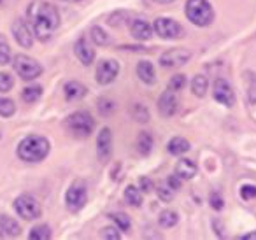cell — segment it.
<instances>
[{
    "mask_svg": "<svg viewBox=\"0 0 256 240\" xmlns=\"http://www.w3.org/2000/svg\"><path fill=\"white\" fill-rule=\"evenodd\" d=\"M88 202V190H86V184L82 180H76L72 182V186L67 190L65 194V204L70 212H79Z\"/></svg>",
    "mask_w": 256,
    "mask_h": 240,
    "instance_id": "7",
    "label": "cell"
},
{
    "mask_svg": "<svg viewBox=\"0 0 256 240\" xmlns=\"http://www.w3.org/2000/svg\"><path fill=\"white\" fill-rule=\"evenodd\" d=\"M242 240H252V238H256V232L254 233H248V235H244V236H240Z\"/></svg>",
    "mask_w": 256,
    "mask_h": 240,
    "instance_id": "42",
    "label": "cell"
},
{
    "mask_svg": "<svg viewBox=\"0 0 256 240\" xmlns=\"http://www.w3.org/2000/svg\"><path fill=\"white\" fill-rule=\"evenodd\" d=\"M209 204H210V207H212L214 210H221V208L224 207V200H223V196H221L220 193H210Z\"/></svg>",
    "mask_w": 256,
    "mask_h": 240,
    "instance_id": "38",
    "label": "cell"
},
{
    "mask_svg": "<svg viewBox=\"0 0 256 240\" xmlns=\"http://www.w3.org/2000/svg\"><path fill=\"white\" fill-rule=\"evenodd\" d=\"M114 109H116V102L110 98H100L98 100V112L102 114V116H109L110 112H114Z\"/></svg>",
    "mask_w": 256,
    "mask_h": 240,
    "instance_id": "33",
    "label": "cell"
},
{
    "mask_svg": "<svg viewBox=\"0 0 256 240\" xmlns=\"http://www.w3.org/2000/svg\"><path fill=\"white\" fill-rule=\"evenodd\" d=\"M130 34L137 40H150L153 36V26L144 20H132L130 22Z\"/></svg>",
    "mask_w": 256,
    "mask_h": 240,
    "instance_id": "17",
    "label": "cell"
},
{
    "mask_svg": "<svg viewBox=\"0 0 256 240\" xmlns=\"http://www.w3.org/2000/svg\"><path fill=\"white\" fill-rule=\"evenodd\" d=\"M212 96L216 102L223 104L224 107H232L235 106V92L232 88V84L226 79L220 78L214 81L212 84Z\"/></svg>",
    "mask_w": 256,
    "mask_h": 240,
    "instance_id": "10",
    "label": "cell"
},
{
    "mask_svg": "<svg viewBox=\"0 0 256 240\" xmlns=\"http://www.w3.org/2000/svg\"><path fill=\"white\" fill-rule=\"evenodd\" d=\"M64 2H72V4H78V2H82V0H64Z\"/></svg>",
    "mask_w": 256,
    "mask_h": 240,
    "instance_id": "44",
    "label": "cell"
},
{
    "mask_svg": "<svg viewBox=\"0 0 256 240\" xmlns=\"http://www.w3.org/2000/svg\"><path fill=\"white\" fill-rule=\"evenodd\" d=\"M156 193H158V198H160L162 202H172L174 200V190H172L167 182L160 184V186L156 188Z\"/></svg>",
    "mask_w": 256,
    "mask_h": 240,
    "instance_id": "31",
    "label": "cell"
},
{
    "mask_svg": "<svg viewBox=\"0 0 256 240\" xmlns=\"http://www.w3.org/2000/svg\"><path fill=\"white\" fill-rule=\"evenodd\" d=\"M90 37H92V40L96 46H109L110 44V37L107 36V32H104V28H100V26H93V28L90 30Z\"/></svg>",
    "mask_w": 256,
    "mask_h": 240,
    "instance_id": "27",
    "label": "cell"
},
{
    "mask_svg": "<svg viewBox=\"0 0 256 240\" xmlns=\"http://www.w3.org/2000/svg\"><path fill=\"white\" fill-rule=\"evenodd\" d=\"M153 2H156V4H172L174 0H153Z\"/></svg>",
    "mask_w": 256,
    "mask_h": 240,
    "instance_id": "43",
    "label": "cell"
},
{
    "mask_svg": "<svg viewBox=\"0 0 256 240\" xmlns=\"http://www.w3.org/2000/svg\"><path fill=\"white\" fill-rule=\"evenodd\" d=\"M179 109V96L176 92L167 90L160 95L158 98V112L164 118H172Z\"/></svg>",
    "mask_w": 256,
    "mask_h": 240,
    "instance_id": "12",
    "label": "cell"
},
{
    "mask_svg": "<svg viewBox=\"0 0 256 240\" xmlns=\"http://www.w3.org/2000/svg\"><path fill=\"white\" fill-rule=\"evenodd\" d=\"M40 96H42V88H40V86H37V84L26 86V88L22 92V98L25 100L26 104H36Z\"/></svg>",
    "mask_w": 256,
    "mask_h": 240,
    "instance_id": "26",
    "label": "cell"
},
{
    "mask_svg": "<svg viewBox=\"0 0 256 240\" xmlns=\"http://www.w3.org/2000/svg\"><path fill=\"white\" fill-rule=\"evenodd\" d=\"M196 163L192 162V160L182 158L181 162L176 165V176H179L182 180H192L193 177L196 176Z\"/></svg>",
    "mask_w": 256,
    "mask_h": 240,
    "instance_id": "19",
    "label": "cell"
},
{
    "mask_svg": "<svg viewBox=\"0 0 256 240\" xmlns=\"http://www.w3.org/2000/svg\"><path fill=\"white\" fill-rule=\"evenodd\" d=\"M184 12L186 18L196 26H209L214 22V9L207 0H188Z\"/></svg>",
    "mask_w": 256,
    "mask_h": 240,
    "instance_id": "4",
    "label": "cell"
},
{
    "mask_svg": "<svg viewBox=\"0 0 256 240\" xmlns=\"http://www.w3.org/2000/svg\"><path fill=\"white\" fill-rule=\"evenodd\" d=\"M184 86H186V76H182V74L174 76V78L168 81V90H172V92H179V90H182Z\"/></svg>",
    "mask_w": 256,
    "mask_h": 240,
    "instance_id": "36",
    "label": "cell"
},
{
    "mask_svg": "<svg viewBox=\"0 0 256 240\" xmlns=\"http://www.w3.org/2000/svg\"><path fill=\"white\" fill-rule=\"evenodd\" d=\"M140 191H144V193H150L151 190H153V182H151V179H148V177H140Z\"/></svg>",
    "mask_w": 256,
    "mask_h": 240,
    "instance_id": "41",
    "label": "cell"
},
{
    "mask_svg": "<svg viewBox=\"0 0 256 240\" xmlns=\"http://www.w3.org/2000/svg\"><path fill=\"white\" fill-rule=\"evenodd\" d=\"M124 196V202L128 205H132V207H140L142 205V191L136 186H128L123 193Z\"/></svg>",
    "mask_w": 256,
    "mask_h": 240,
    "instance_id": "24",
    "label": "cell"
},
{
    "mask_svg": "<svg viewBox=\"0 0 256 240\" xmlns=\"http://www.w3.org/2000/svg\"><path fill=\"white\" fill-rule=\"evenodd\" d=\"M26 23L32 28L34 37L46 42L60 26V12L46 0H34L26 8Z\"/></svg>",
    "mask_w": 256,
    "mask_h": 240,
    "instance_id": "1",
    "label": "cell"
},
{
    "mask_svg": "<svg viewBox=\"0 0 256 240\" xmlns=\"http://www.w3.org/2000/svg\"><path fill=\"white\" fill-rule=\"evenodd\" d=\"M207 88H209V79H207L206 76L198 74V76H195V78H193V81H192L193 95L198 96V98H202V96H206Z\"/></svg>",
    "mask_w": 256,
    "mask_h": 240,
    "instance_id": "22",
    "label": "cell"
},
{
    "mask_svg": "<svg viewBox=\"0 0 256 240\" xmlns=\"http://www.w3.org/2000/svg\"><path fill=\"white\" fill-rule=\"evenodd\" d=\"M137 76H139V79L142 82H146V84H153L154 81H156V72H154V67L151 62H139V65H137Z\"/></svg>",
    "mask_w": 256,
    "mask_h": 240,
    "instance_id": "20",
    "label": "cell"
},
{
    "mask_svg": "<svg viewBox=\"0 0 256 240\" xmlns=\"http://www.w3.org/2000/svg\"><path fill=\"white\" fill-rule=\"evenodd\" d=\"M114 222H116L118 230H121V232H128L130 230V218H128L126 214H123V212H118V214L112 216Z\"/></svg>",
    "mask_w": 256,
    "mask_h": 240,
    "instance_id": "35",
    "label": "cell"
},
{
    "mask_svg": "<svg viewBox=\"0 0 256 240\" xmlns=\"http://www.w3.org/2000/svg\"><path fill=\"white\" fill-rule=\"evenodd\" d=\"M192 60V53L184 48H174V50L165 51L160 56V65L165 68H178L186 65Z\"/></svg>",
    "mask_w": 256,
    "mask_h": 240,
    "instance_id": "9",
    "label": "cell"
},
{
    "mask_svg": "<svg viewBox=\"0 0 256 240\" xmlns=\"http://www.w3.org/2000/svg\"><path fill=\"white\" fill-rule=\"evenodd\" d=\"M22 235V226L9 216H0V238H16Z\"/></svg>",
    "mask_w": 256,
    "mask_h": 240,
    "instance_id": "15",
    "label": "cell"
},
{
    "mask_svg": "<svg viewBox=\"0 0 256 240\" xmlns=\"http://www.w3.org/2000/svg\"><path fill=\"white\" fill-rule=\"evenodd\" d=\"M12 36H14L16 42L22 48H25V50H30L34 46V34L30 30L28 23L23 22L22 18H18L12 23Z\"/></svg>",
    "mask_w": 256,
    "mask_h": 240,
    "instance_id": "14",
    "label": "cell"
},
{
    "mask_svg": "<svg viewBox=\"0 0 256 240\" xmlns=\"http://www.w3.org/2000/svg\"><path fill=\"white\" fill-rule=\"evenodd\" d=\"M51 144L42 135H28L18 144V158L26 163H39L50 154Z\"/></svg>",
    "mask_w": 256,
    "mask_h": 240,
    "instance_id": "2",
    "label": "cell"
},
{
    "mask_svg": "<svg viewBox=\"0 0 256 240\" xmlns=\"http://www.w3.org/2000/svg\"><path fill=\"white\" fill-rule=\"evenodd\" d=\"M12 67H14L16 74L25 81H34L42 74V67L39 62L26 56V54H16L12 58Z\"/></svg>",
    "mask_w": 256,
    "mask_h": 240,
    "instance_id": "5",
    "label": "cell"
},
{
    "mask_svg": "<svg viewBox=\"0 0 256 240\" xmlns=\"http://www.w3.org/2000/svg\"><path fill=\"white\" fill-rule=\"evenodd\" d=\"M28 238L32 240H48L51 238V228L48 224H37L30 230Z\"/></svg>",
    "mask_w": 256,
    "mask_h": 240,
    "instance_id": "28",
    "label": "cell"
},
{
    "mask_svg": "<svg viewBox=\"0 0 256 240\" xmlns=\"http://www.w3.org/2000/svg\"><path fill=\"white\" fill-rule=\"evenodd\" d=\"M86 86L82 84V82L79 81H68L67 84H65L64 88V93H65V98L68 100V102H78V100L84 98L86 96Z\"/></svg>",
    "mask_w": 256,
    "mask_h": 240,
    "instance_id": "18",
    "label": "cell"
},
{
    "mask_svg": "<svg viewBox=\"0 0 256 240\" xmlns=\"http://www.w3.org/2000/svg\"><path fill=\"white\" fill-rule=\"evenodd\" d=\"M130 112H132L134 120L139 121V123H148V121H150V110H148V107H144L142 104H136Z\"/></svg>",
    "mask_w": 256,
    "mask_h": 240,
    "instance_id": "30",
    "label": "cell"
},
{
    "mask_svg": "<svg viewBox=\"0 0 256 240\" xmlns=\"http://www.w3.org/2000/svg\"><path fill=\"white\" fill-rule=\"evenodd\" d=\"M65 128H67V132L72 137L88 138L95 130V120L86 110H78V112H72L65 120Z\"/></svg>",
    "mask_w": 256,
    "mask_h": 240,
    "instance_id": "3",
    "label": "cell"
},
{
    "mask_svg": "<svg viewBox=\"0 0 256 240\" xmlns=\"http://www.w3.org/2000/svg\"><path fill=\"white\" fill-rule=\"evenodd\" d=\"M112 154V132L110 128H102L96 137V156L102 163L109 162Z\"/></svg>",
    "mask_w": 256,
    "mask_h": 240,
    "instance_id": "13",
    "label": "cell"
},
{
    "mask_svg": "<svg viewBox=\"0 0 256 240\" xmlns=\"http://www.w3.org/2000/svg\"><path fill=\"white\" fill-rule=\"evenodd\" d=\"M14 210L25 221H34L42 216V207L32 194H20L14 200Z\"/></svg>",
    "mask_w": 256,
    "mask_h": 240,
    "instance_id": "6",
    "label": "cell"
},
{
    "mask_svg": "<svg viewBox=\"0 0 256 240\" xmlns=\"http://www.w3.org/2000/svg\"><path fill=\"white\" fill-rule=\"evenodd\" d=\"M8 64H11V48L0 37V65H8Z\"/></svg>",
    "mask_w": 256,
    "mask_h": 240,
    "instance_id": "34",
    "label": "cell"
},
{
    "mask_svg": "<svg viewBox=\"0 0 256 240\" xmlns=\"http://www.w3.org/2000/svg\"><path fill=\"white\" fill-rule=\"evenodd\" d=\"M100 235H102V238H107V240H120L121 238V233L118 232V226H106Z\"/></svg>",
    "mask_w": 256,
    "mask_h": 240,
    "instance_id": "37",
    "label": "cell"
},
{
    "mask_svg": "<svg viewBox=\"0 0 256 240\" xmlns=\"http://www.w3.org/2000/svg\"><path fill=\"white\" fill-rule=\"evenodd\" d=\"M153 135L150 134V132H140L139 137H137V151L140 152L142 156H148L151 151H153Z\"/></svg>",
    "mask_w": 256,
    "mask_h": 240,
    "instance_id": "21",
    "label": "cell"
},
{
    "mask_svg": "<svg viewBox=\"0 0 256 240\" xmlns=\"http://www.w3.org/2000/svg\"><path fill=\"white\" fill-rule=\"evenodd\" d=\"M14 86V79L8 72H0V93H8Z\"/></svg>",
    "mask_w": 256,
    "mask_h": 240,
    "instance_id": "32",
    "label": "cell"
},
{
    "mask_svg": "<svg viewBox=\"0 0 256 240\" xmlns=\"http://www.w3.org/2000/svg\"><path fill=\"white\" fill-rule=\"evenodd\" d=\"M153 30L156 32V36H160L162 39H167V40L181 39V37L184 36V30H182V26L179 25L176 20H170V18L154 20Z\"/></svg>",
    "mask_w": 256,
    "mask_h": 240,
    "instance_id": "8",
    "label": "cell"
},
{
    "mask_svg": "<svg viewBox=\"0 0 256 240\" xmlns=\"http://www.w3.org/2000/svg\"><path fill=\"white\" fill-rule=\"evenodd\" d=\"M167 184H168V186H170L174 191H179V190H181L182 179H181L179 176H176V174H174V176H170V177L167 179Z\"/></svg>",
    "mask_w": 256,
    "mask_h": 240,
    "instance_id": "40",
    "label": "cell"
},
{
    "mask_svg": "<svg viewBox=\"0 0 256 240\" xmlns=\"http://www.w3.org/2000/svg\"><path fill=\"white\" fill-rule=\"evenodd\" d=\"M179 221V216L176 210H164L160 212V218H158V222H160V226H164V228H174L176 224H178Z\"/></svg>",
    "mask_w": 256,
    "mask_h": 240,
    "instance_id": "25",
    "label": "cell"
},
{
    "mask_svg": "<svg viewBox=\"0 0 256 240\" xmlns=\"http://www.w3.org/2000/svg\"><path fill=\"white\" fill-rule=\"evenodd\" d=\"M240 196L244 198V200H252V198H256V186H252V184H244V186L240 188Z\"/></svg>",
    "mask_w": 256,
    "mask_h": 240,
    "instance_id": "39",
    "label": "cell"
},
{
    "mask_svg": "<svg viewBox=\"0 0 256 240\" xmlns=\"http://www.w3.org/2000/svg\"><path fill=\"white\" fill-rule=\"evenodd\" d=\"M120 74V65L114 60H102L96 65L95 78L98 84H110Z\"/></svg>",
    "mask_w": 256,
    "mask_h": 240,
    "instance_id": "11",
    "label": "cell"
},
{
    "mask_svg": "<svg viewBox=\"0 0 256 240\" xmlns=\"http://www.w3.org/2000/svg\"><path fill=\"white\" fill-rule=\"evenodd\" d=\"M74 51H76V56L79 58V62H81L82 65H86V67L92 65L93 60H95V50L90 46L88 40H86L84 37H81V39L76 42Z\"/></svg>",
    "mask_w": 256,
    "mask_h": 240,
    "instance_id": "16",
    "label": "cell"
},
{
    "mask_svg": "<svg viewBox=\"0 0 256 240\" xmlns=\"http://www.w3.org/2000/svg\"><path fill=\"white\" fill-rule=\"evenodd\" d=\"M167 148H168V152H170V154L181 156V154H184V152L190 151V142L182 137H174L170 142H168Z\"/></svg>",
    "mask_w": 256,
    "mask_h": 240,
    "instance_id": "23",
    "label": "cell"
},
{
    "mask_svg": "<svg viewBox=\"0 0 256 240\" xmlns=\"http://www.w3.org/2000/svg\"><path fill=\"white\" fill-rule=\"evenodd\" d=\"M16 112V104L11 98L0 96V116L2 118H11Z\"/></svg>",
    "mask_w": 256,
    "mask_h": 240,
    "instance_id": "29",
    "label": "cell"
}]
</instances>
